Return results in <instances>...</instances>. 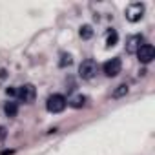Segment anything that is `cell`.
Wrapping results in <instances>:
<instances>
[{
  "label": "cell",
  "instance_id": "8",
  "mask_svg": "<svg viewBox=\"0 0 155 155\" xmlns=\"http://www.w3.org/2000/svg\"><path fill=\"white\" fill-rule=\"evenodd\" d=\"M4 111H6L8 117H15V115L18 113V104L13 102V101H9V102H6V106H4Z\"/></svg>",
  "mask_w": 155,
  "mask_h": 155
},
{
  "label": "cell",
  "instance_id": "6",
  "mask_svg": "<svg viewBox=\"0 0 155 155\" xmlns=\"http://www.w3.org/2000/svg\"><path fill=\"white\" fill-rule=\"evenodd\" d=\"M35 95H37V91H35V86L33 84H24V86H20L17 90V97L22 102H33L35 101Z\"/></svg>",
  "mask_w": 155,
  "mask_h": 155
},
{
  "label": "cell",
  "instance_id": "12",
  "mask_svg": "<svg viewBox=\"0 0 155 155\" xmlns=\"http://www.w3.org/2000/svg\"><path fill=\"white\" fill-rule=\"evenodd\" d=\"M81 37H82V38H91V37H93L91 26H82V28H81Z\"/></svg>",
  "mask_w": 155,
  "mask_h": 155
},
{
  "label": "cell",
  "instance_id": "9",
  "mask_svg": "<svg viewBox=\"0 0 155 155\" xmlns=\"http://www.w3.org/2000/svg\"><path fill=\"white\" fill-rule=\"evenodd\" d=\"M84 102H86V97H82V95H75V97H71V99L68 101V104L73 106V108H82Z\"/></svg>",
  "mask_w": 155,
  "mask_h": 155
},
{
  "label": "cell",
  "instance_id": "4",
  "mask_svg": "<svg viewBox=\"0 0 155 155\" xmlns=\"http://www.w3.org/2000/svg\"><path fill=\"white\" fill-rule=\"evenodd\" d=\"M137 57L142 64H150L155 58V48L151 44H140V48L137 49Z\"/></svg>",
  "mask_w": 155,
  "mask_h": 155
},
{
  "label": "cell",
  "instance_id": "3",
  "mask_svg": "<svg viewBox=\"0 0 155 155\" xmlns=\"http://www.w3.org/2000/svg\"><path fill=\"white\" fill-rule=\"evenodd\" d=\"M142 13H144V4L140 2H133L126 8V18L130 22H139L142 18Z\"/></svg>",
  "mask_w": 155,
  "mask_h": 155
},
{
  "label": "cell",
  "instance_id": "13",
  "mask_svg": "<svg viewBox=\"0 0 155 155\" xmlns=\"http://www.w3.org/2000/svg\"><path fill=\"white\" fill-rule=\"evenodd\" d=\"M66 64H68V66L71 64V57H69V55H62V60H60V66H66Z\"/></svg>",
  "mask_w": 155,
  "mask_h": 155
},
{
  "label": "cell",
  "instance_id": "7",
  "mask_svg": "<svg viewBox=\"0 0 155 155\" xmlns=\"http://www.w3.org/2000/svg\"><path fill=\"white\" fill-rule=\"evenodd\" d=\"M140 42H142V37L140 35H133V37H130L128 38V46H126V49L130 51V53H137V49L140 48Z\"/></svg>",
  "mask_w": 155,
  "mask_h": 155
},
{
  "label": "cell",
  "instance_id": "10",
  "mask_svg": "<svg viewBox=\"0 0 155 155\" xmlns=\"http://www.w3.org/2000/svg\"><path fill=\"white\" fill-rule=\"evenodd\" d=\"M117 40H119V35H117V31L111 29V31L108 33V37H106V44H108V46H115Z\"/></svg>",
  "mask_w": 155,
  "mask_h": 155
},
{
  "label": "cell",
  "instance_id": "2",
  "mask_svg": "<svg viewBox=\"0 0 155 155\" xmlns=\"http://www.w3.org/2000/svg\"><path fill=\"white\" fill-rule=\"evenodd\" d=\"M95 73H97V62H95L93 58L82 60V64L79 66V75H81V79L90 81V79H93V77H95Z\"/></svg>",
  "mask_w": 155,
  "mask_h": 155
},
{
  "label": "cell",
  "instance_id": "1",
  "mask_svg": "<svg viewBox=\"0 0 155 155\" xmlns=\"http://www.w3.org/2000/svg\"><path fill=\"white\" fill-rule=\"evenodd\" d=\"M66 104H68L66 97L60 95V93H55V95H51V97L48 99L46 108H48V111H51V113H60V111H64Z\"/></svg>",
  "mask_w": 155,
  "mask_h": 155
},
{
  "label": "cell",
  "instance_id": "5",
  "mask_svg": "<svg viewBox=\"0 0 155 155\" xmlns=\"http://www.w3.org/2000/svg\"><path fill=\"white\" fill-rule=\"evenodd\" d=\"M102 69H104V73L108 75V77H117L119 73H120V69H122V62H120V58H110V60H106L104 62V66H102Z\"/></svg>",
  "mask_w": 155,
  "mask_h": 155
},
{
  "label": "cell",
  "instance_id": "15",
  "mask_svg": "<svg viewBox=\"0 0 155 155\" xmlns=\"http://www.w3.org/2000/svg\"><path fill=\"white\" fill-rule=\"evenodd\" d=\"M8 95H17V90H9L8 88Z\"/></svg>",
  "mask_w": 155,
  "mask_h": 155
},
{
  "label": "cell",
  "instance_id": "11",
  "mask_svg": "<svg viewBox=\"0 0 155 155\" xmlns=\"http://www.w3.org/2000/svg\"><path fill=\"white\" fill-rule=\"evenodd\" d=\"M126 93H128V86H126V84H120V86H117V90L113 91V97L119 99V97H124Z\"/></svg>",
  "mask_w": 155,
  "mask_h": 155
},
{
  "label": "cell",
  "instance_id": "14",
  "mask_svg": "<svg viewBox=\"0 0 155 155\" xmlns=\"http://www.w3.org/2000/svg\"><path fill=\"white\" fill-rule=\"evenodd\" d=\"M4 139H6V128L0 126V140H4Z\"/></svg>",
  "mask_w": 155,
  "mask_h": 155
}]
</instances>
